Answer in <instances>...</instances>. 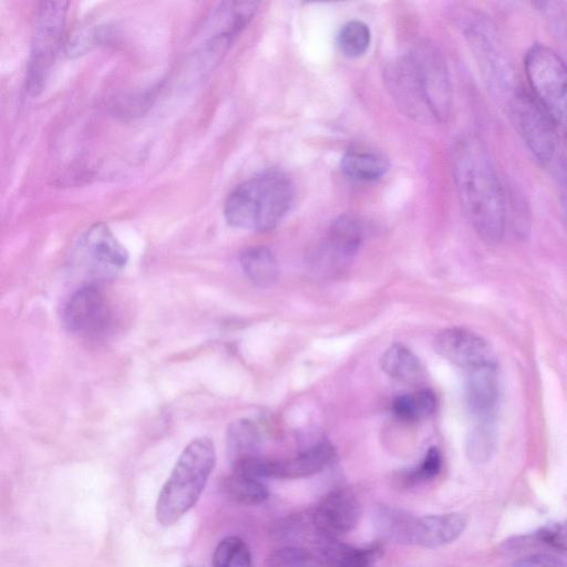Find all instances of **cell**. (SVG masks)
Returning a JSON list of instances; mask_svg holds the SVG:
<instances>
[{
    "label": "cell",
    "mask_w": 567,
    "mask_h": 567,
    "mask_svg": "<svg viewBox=\"0 0 567 567\" xmlns=\"http://www.w3.org/2000/svg\"><path fill=\"white\" fill-rule=\"evenodd\" d=\"M451 163L466 218L485 241H499L506 223L504 192L485 147L474 137L463 138L454 145Z\"/></svg>",
    "instance_id": "cell-1"
},
{
    "label": "cell",
    "mask_w": 567,
    "mask_h": 567,
    "mask_svg": "<svg viewBox=\"0 0 567 567\" xmlns=\"http://www.w3.org/2000/svg\"><path fill=\"white\" fill-rule=\"evenodd\" d=\"M293 186L280 171L267 169L243 182L226 199L227 223L239 229L269 230L290 210Z\"/></svg>",
    "instance_id": "cell-2"
},
{
    "label": "cell",
    "mask_w": 567,
    "mask_h": 567,
    "mask_svg": "<svg viewBox=\"0 0 567 567\" xmlns=\"http://www.w3.org/2000/svg\"><path fill=\"white\" fill-rule=\"evenodd\" d=\"M215 461V446L209 437H197L186 445L158 494L155 515L161 525L176 523L196 504Z\"/></svg>",
    "instance_id": "cell-3"
},
{
    "label": "cell",
    "mask_w": 567,
    "mask_h": 567,
    "mask_svg": "<svg viewBox=\"0 0 567 567\" xmlns=\"http://www.w3.org/2000/svg\"><path fill=\"white\" fill-rule=\"evenodd\" d=\"M525 71L534 97L550 115L555 124L565 125L566 68L561 58L550 48L536 44L525 56Z\"/></svg>",
    "instance_id": "cell-4"
},
{
    "label": "cell",
    "mask_w": 567,
    "mask_h": 567,
    "mask_svg": "<svg viewBox=\"0 0 567 567\" xmlns=\"http://www.w3.org/2000/svg\"><path fill=\"white\" fill-rule=\"evenodd\" d=\"M68 1L41 2L35 17L34 35L28 66V91L37 95L45 80L61 45Z\"/></svg>",
    "instance_id": "cell-5"
},
{
    "label": "cell",
    "mask_w": 567,
    "mask_h": 567,
    "mask_svg": "<svg viewBox=\"0 0 567 567\" xmlns=\"http://www.w3.org/2000/svg\"><path fill=\"white\" fill-rule=\"evenodd\" d=\"M425 105L432 117L445 121L452 95L446 63L441 50L431 41H417L408 53Z\"/></svg>",
    "instance_id": "cell-6"
},
{
    "label": "cell",
    "mask_w": 567,
    "mask_h": 567,
    "mask_svg": "<svg viewBox=\"0 0 567 567\" xmlns=\"http://www.w3.org/2000/svg\"><path fill=\"white\" fill-rule=\"evenodd\" d=\"M511 116L529 150L543 164H550L557 151L556 124L528 93L517 91L509 101Z\"/></svg>",
    "instance_id": "cell-7"
},
{
    "label": "cell",
    "mask_w": 567,
    "mask_h": 567,
    "mask_svg": "<svg viewBox=\"0 0 567 567\" xmlns=\"http://www.w3.org/2000/svg\"><path fill=\"white\" fill-rule=\"evenodd\" d=\"M78 255L91 275L111 278L128 261V252L103 223L92 225L81 237Z\"/></svg>",
    "instance_id": "cell-8"
},
{
    "label": "cell",
    "mask_w": 567,
    "mask_h": 567,
    "mask_svg": "<svg viewBox=\"0 0 567 567\" xmlns=\"http://www.w3.org/2000/svg\"><path fill=\"white\" fill-rule=\"evenodd\" d=\"M62 317L64 328L72 334L93 337L107 328L110 310L99 287L86 284L69 298Z\"/></svg>",
    "instance_id": "cell-9"
},
{
    "label": "cell",
    "mask_w": 567,
    "mask_h": 567,
    "mask_svg": "<svg viewBox=\"0 0 567 567\" xmlns=\"http://www.w3.org/2000/svg\"><path fill=\"white\" fill-rule=\"evenodd\" d=\"M437 354L465 370L496 364L489 343L477 333L464 328H449L434 339Z\"/></svg>",
    "instance_id": "cell-10"
},
{
    "label": "cell",
    "mask_w": 567,
    "mask_h": 567,
    "mask_svg": "<svg viewBox=\"0 0 567 567\" xmlns=\"http://www.w3.org/2000/svg\"><path fill=\"white\" fill-rule=\"evenodd\" d=\"M360 512V503L351 492L336 489L315 507L310 524L318 537L337 538L355 527Z\"/></svg>",
    "instance_id": "cell-11"
},
{
    "label": "cell",
    "mask_w": 567,
    "mask_h": 567,
    "mask_svg": "<svg viewBox=\"0 0 567 567\" xmlns=\"http://www.w3.org/2000/svg\"><path fill=\"white\" fill-rule=\"evenodd\" d=\"M336 457L334 447L326 440L318 441L287 460H267L266 478H302L322 471Z\"/></svg>",
    "instance_id": "cell-12"
},
{
    "label": "cell",
    "mask_w": 567,
    "mask_h": 567,
    "mask_svg": "<svg viewBox=\"0 0 567 567\" xmlns=\"http://www.w3.org/2000/svg\"><path fill=\"white\" fill-rule=\"evenodd\" d=\"M499 395L496 364L466 370L465 401L468 411L478 421L492 420Z\"/></svg>",
    "instance_id": "cell-13"
},
{
    "label": "cell",
    "mask_w": 567,
    "mask_h": 567,
    "mask_svg": "<svg viewBox=\"0 0 567 567\" xmlns=\"http://www.w3.org/2000/svg\"><path fill=\"white\" fill-rule=\"evenodd\" d=\"M371 522L374 529L391 542L421 546L422 517L391 505L379 504L371 511Z\"/></svg>",
    "instance_id": "cell-14"
},
{
    "label": "cell",
    "mask_w": 567,
    "mask_h": 567,
    "mask_svg": "<svg viewBox=\"0 0 567 567\" xmlns=\"http://www.w3.org/2000/svg\"><path fill=\"white\" fill-rule=\"evenodd\" d=\"M385 81L393 99L405 114L417 120L431 116L409 55L399 59L386 70Z\"/></svg>",
    "instance_id": "cell-15"
},
{
    "label": "cell",
    "mask_w": 567,
    "mask_h": 567,
    "mask_svg": "<svg viewBox=\"0 0 567 567\" xmlns=\"http://www.w3.org/2000/svg\"><path fill=\"white\" fill-rule=\"evenodd\" d=\"M321 567H372L382 556L377 545L362 547L317 536L316 554Z\"/></svg>",
    "instance_id": "cell-16"
},
{
    "label": "cell",
    "mask_w": 567,
    "mask_h": 567,
    "mask_svg": "<svg viewBox=\"0 0 567 567\" xmlns=\"http://www.w3.org/2000/svg\"><path fill=\"white\" fill-rule=\"evenodd\" d=\"M361 219L351 213L338 216L331 224L328 245L334 257L348 259L357 254L363 240Z\"/></svg>",
    "instance_id": "cell-17"
},
{
    "label": "cell",
    "mask_w": 567,
    "mask_h": 567,
    "mask_svg": "<svg viewBox=\"0 0 567 567\" xmlns=\"http://www.w3.org/2000/svg\"><path fill=\"white\" fill-rule=\"evenodd\" d=\"M226 450L233 465L260 455V434L249 419L234 420L226 430Z\"/></svg>",
    "instance_id": "cell-18"
},
{
    "label": "cell",
    "mask_w": 567,
    "mask_h": 567,
    "mask_svg": "<svg viewBox=\"0 0 567 567\" xmlns=\"http://www.w3.org/2000/svg\"><path fill=\"white\" fill-rule=\"evenodd\" d=\"M388 168V159L381 154L369 150H349L341 159V171L343 174L361 182L377 181L386 173Z\"/></svg>",
    "instance_id": "cell-19"
},
{
    "label": "cell",
    "mask_w": 567,
    "mask_h": 567,
    "mask_svg": "<svg viewBox=\"0 0 567 567\" xmlns=\"http://www.w3.org/2000/svg\"><path fill=\"white\" fill-rule=\"evenodd\" d=\"M380 367L385 374L402 382H415L422 377L419 358L401 343H394L383 352Z\"/></svg>",
    "instance_id": "cell-20"
},
{
    "label": "cell",
    "mask_w": 567,
    "mask_h": 567,
    "mask_svg": "<svg viewBox=\"0 0 567 567\" xmlns=\"http://www.w3.org/2000/svg\"><path fill=\"white\" fill-rule=\"evenodd\" d=\"M424 535L422 547H439L455 540L466 526L460 513L423 516Z\"/></svg>",
    "instance_id": "cell-21"
},
{
    "label": "cell",
    "mask_w": 567,
    "mask_h": 567,
    "mask_svg": "<svg viewBox=\"0 0 567 567\" xmlns=\"http://www.w3.org/2000/svg\"><path fill=\"white\" fill-rule=\"evenodd\" d=\"M240 265L245 274L256 284H271L278 274L277 260L265 246L248 247L240 254Z\"/></svg>",
    "instance_id": "cell-22"
},
{
    "label": "cell",
    "mask_w": 567,
    "mask_h": 567,
    "mask_svg": "<svg viewBox=\"0 0 567 567\" xmlns=\"http://www.w3.org/2000/svg\"><path fill=\"white\" fill-rule=\"evenodd\" d=\"M497 445V430L492 420L478 421L468 432L465 452L468 460L475 464L488 462Z\"/></svg>",
    "instance_id": "cell-23"
},
{
    "label": "cell",
    "mask_w": 567,
    "mask_h": 567,
    "mask_svg": "<svg viewBox=\"0 0 567 567\" xmlns=\"http://www.w3.org/2000/svg\"><path fill=\"white\" fill-rule=\"evenodd\" d=\"M435 405L434 393L429 389H422L413 394L396 396L392 410L398 419L405 422H415L432 415Z\"/></svg>",
    "instance_id": "cell-24"
},
{
    "label": "cell",
    "mask_w": 567,
    "mask_h": 567,
    "mask_svg": "<svg viewBox=\"0 0 567 567\" xmlns=\"http://www.w3.org/2000/svg\"><path fill=\"white\" fill-rule=\"evenodd\" d=\"M224 487L230 499L243 505L261 504L269 496L260 480L236 473L226 478Z\"/></svg>",
    "instance_id": "cell-25"
},
{
    "label": "cell",
    "mask_w": 567,
    "mask_h": 567,
    "mask_svg": "<svg viewBox=\"0 0 567 567\" xmlns=\"http://www.w3.org/2000/svg\"><path fill=\"white\" fill-rule=\"evenodd\" d=\"M371 33L369 27L359 20L344 23L338 32L337 45L340 52L348 58H358L365 53L370 45Z\"/></svg>",
    "instance_id": "cell-26"
},
{
    "label": "cell",
    "mask_w": 567,
    "mask_h": 567,
    "mask_svg": "<svg viewBox=\"0 0 567 567\" xmlns=\"http://www.w3.org/2000/svg\"><path fill=\"white\" fill-rule=\"evenodd\" d=\"M256 2H225L221 8L217 9L216 17L221 23V32L217 38L228 39L239 32L254 16Z\"/></svg>",
    "instance_id": "cell-27"
},
{
    "label": "cell",
    "mask_w": 567,
    "mask_h": 567,
    "mask_svg": "<svg viewBox=\"0 0 567 567\" xmlns=\"http://www.w3.org/2000/svg\"><path fill=\"white\" fill-rule=\"evenodd\" d=\"M213 567H251V555L244 539L238 536L221 539L214 550Z\"/></svg>",
    "instance_id": "cell-28"
},
{
    "label": "cell",
    "mask_w": 567,
    "mask_h": 567,
    "mask_svg": "<svg viewBox=\"0 0 567 567\" xmlns=\"http://www.w3.org/2000/svg\"><path fill=\"white\" fill-rule=\"evenodd\" d=\"M265 567H321L313 553L297 547L285 546L272 550Z\"/></svg>",
    "instance_id": "cell-29"
},
{
    "label": "cell",
    "mask_w": 567,
    "mask_h": 567,
    "mask_svg": "<svg viewBox=\"0 0 567 567\" xmlns=\"http://www.w3.org/2000/svg\"><path fill=\"white\" fill-rule=\"evenodd\" d=\"M523 539L535 542L543 546L559 553L566 550V529L565 524L553 523L537 529L532 535L525 536Z\"/></svg>",
    "instance_id": "cell-30"
},
{
    "label": "cell",
    "mask_w": 567,
    "mask_h": 567,
    "mask_svg": "<svg viewBox=\"0 0 567 567\" xmlns=\"http://www.w3.org/2000/svg\"><path fill=\"white\" fill-rule=\"evenodd\" d=\"M442 457L437 447L432 446L425 453L422 462L408 475V481L421 483L433 480L441 471Z\"/></svg>",
    "instance_id": "cell-31"
},
{
    "label": "cell",
    "mask_w": 567,
    "mask_h": 567,
    "mask_svg": "<svg viewBox=\"0 0 567 567\" xmlns=\"http://www.w3.org/2000/svg\"><path fill=\"white\" fill-rule=\"evenodd\" d=\"M96 39V32L90 28L83 27L74 30L65 44L68 55L85 54L95 44Z\"/></svg>",
    "instance_id": "cell-32"
},
{
    "label": "cell",
    "mask_w": 567,
    "mask_h": 567,
    "mask_svg": "<svg viewBox=\"0 0 567 567\" xmlns=\"http://www.w3.org/2000/svg\"><path fill=\"white\" fill-rule=\"evenodd\" d=\"M511 567H566V563L556 555L536 553L514 561Z\"/></svg>",
    "instance_id": "cell-33"
},
{
    "label": "cell",
    "mask_w": 567,
    "mask_h": 567,
    "mask_svg": "<svg viewBox=\"0 0 567 567\" xmlns=\"http://www.w3.org/2000/svg\"><path fill=\"white\" fill-rule=\"evenodd\" d=\"M188 567H194V566H188Z\"/></svg>",
    "instance_id": "cell-34"
}]
</instances>
